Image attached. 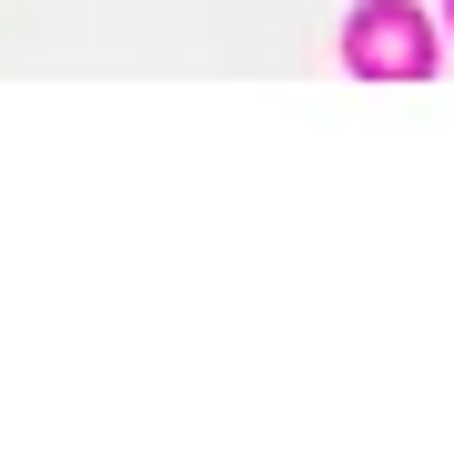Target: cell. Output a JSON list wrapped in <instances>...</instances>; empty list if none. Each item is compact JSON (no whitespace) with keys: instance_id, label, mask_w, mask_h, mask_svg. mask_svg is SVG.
Segmentation results:
<instances>
[{"instance_id":"6da1fadb","label":"cell","mask_w":454,"mask_h":454,"mask_svg":"<svg viewBox=\"0 0 454 454\" xmlns=\"http://www.w3.org/2000/svg\"><path fill=\"white\" fill-rule=\"evenodd\" d=\"M343 51H354L364 82H424V71H434V31H424L414 0H373V11H354Z\"/></svg>"}]
</instances>
